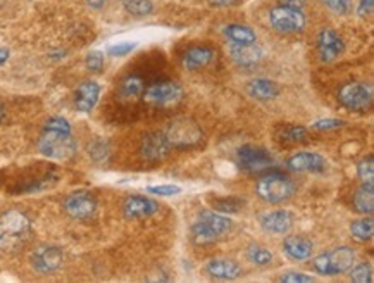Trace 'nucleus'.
Returning <instances> with one entry per match:
<instances>
[{
	"instance_id": "nucleus-1",
	"label": "nucleus",
	"mask_w": 374,
	"mask_h": 283,
	"mask_svg": "<svg viewBox=\"0 0 374 283\" xmlns=\"http://www.w3.org/2000/svg\"><path fill=\"white\" fill-rule=\"evenodd\" d=\"M38 148L45 158L54 159V161H66L72 158L76 152V142L72 139L71 125L68 119L61 116L50 118L43 126Z\"/></svg>"
},
{
	"instance_id": "nucleus-2",
	"label": "nucleus",
	"mask_w": 374,
	"mask_h": 283,
	"mask_svg": "<svg viewBox=\"0 0 374 283\" xmlns=\"http://www.w3.org/2000/svg\"><path fill=\"white\" fill-rule=\"evenodd\" d=\"M31 223L24 213L10 209L0 214V250L13 252L30 238Z\"/></svg>"
},
{
	"instance_id": "nucleus-3",
	"label": "nucleus",
	"mask_w": 374,
	"mask_h": 283,
	"mask_svg": "<svg viewBox=\"0 0 374 283\" xmlns=\"http://www.w3.org/2000/svg\"><path fill=\"white\" fill-rule=\"evenodd\" d=\"M256 192L263 201L270 202V204H281L286 199L292 197L295 192V183L288 176L271 173V175L259 178Z\"/></svg>"
},
{
	"instance_id": "nucleus-4",
	"label": "nucleus",
	"mask_w": 374,
	"mask_h": 283,
	"mask_svg": "<svg viewBox=\"0 0 374 283\" xmlns=\"http://www.w3.org/2000/svg\"><path fill=\"white\" fill-rule=\"evenodd\" d=\"M166 139H168L171 147L176 148H190L201 144L202 140V130L197 123L192 119L180 118L174 119L173 123L166 130Z\"/></svg>"
},
{
	"instance_id": "nucleus-5",
	"label": "nucleus",
	"mask_w": 374,
	"mask_h": 283,
	"mask_svg": "<svg viewBox=\"0 0 374 283\" xmlns=\"http://www.w3.org/2000/svg\"><path fill=\"white\" fill-rule=\"evenodd\" d=\"M355 261V252L350 247H338L332 252L321 254L314 259V270L326 277L341 275L352 268Z\"/></svg>"
},
{
	"instance_id": "nucleus-6",
	"label": "nucleus",
	"mask_w": 374,
	"mask_h": 283,
	"mask_svg": "<svg viewBox=\"0 0 374 283\" xmlns=\"http://www.w3.org/2000/svg\"><path fill=\"white\" fill-rule=\"evenodd\" d=\"M338 99L350 111H366L373 104V90L366 83H347L340 89Z\"/></svg>"
},
{
	"instance_id": "nucleus-7",
	"label": "nucleus",
	"mask_w": 374,
	"mask_h": 283,
	"mask_svg": "<svg viewBox=\"0 0 374 283\" xmlns=\"http://www.w3.org/2000/svg\"><path fill=\"white\" fill-rule=\"evenodd\" d=\"M270 20L272 28L281 33H297L306 26V16H304L302 9H293V7H274L270 14Z\"/></svg>"
},
{
	"instance_id": "nucleus-8",
	"label": "nucleus",
	"mask_w": 374,
	"mask_h": 283,
	"mask_svg": "<svg viewBox=\"0 0 374 283\" xmlns=\"http://www.w3.org/2000/svg\"><path fill=\"white\" fill-rule=\"evenodd\" d=\"M183 97V90L176 82H159L143 90V100L154 106H171Z\"/></svg>"
},
{
	"instance_id": "nucleus-9",
	"label": "nucleus",
	"mask_w": 374,
	"mask_h": 283,
	"mask_svg": "<svg viewBox=\"0 0 374 283\" xmlns=\"http://www.w3.org/2000/svg\"><path fill=\"white\" fill-rule=\"evenodd\" d=\"M64 209L75 220H88L97 211V201L90 192H75L64 201Z\"/></svg>"
},
{
	"instance_id": "nucleus-10",
	"label": "nucleus",
	"mask_w": 374,
	"mask_h": 283,
	"mask_svg": "<svg viewBox=\"0 0 374 283\" xmlns=\"http://www.w3.org/2000/svg\"><path fill=\"white\" fill-rule=\"evenodd\" d=\"M238 161L249 171H259L272 165V155L270 151L257 145H242L238 148Z\"/></svg>"
},
{
	"instance_id": "nucleus-11",
	"label": "nucleus",
	"mask_w": 374,
	"mask_h": 283,
	"mask_svg": "<svg viewBox=\"0 0 374 283\" xmlns=\"http://www.w3.org/2000/svg\"><path fill=\"white\" fill-rule=\"evenodd\" d=\"M31 264L38 273H54L63 264V250L56 245H42L31 256Z\"/></svg>"
},
{
	"instance_id": "nucleus-12",
	"label": "nucleus",
	"mask_w": 374,
	"mask_h": 283,
	"mask_svg": "<svg viewBox=\"0 0 374 283\" xmlns=\"http://www.w3.org/2000/svg\"><path fill=\"white\" fill-rule=\"evenodd\" d=\"M169 148L171 145L164 133H150V135L143 137L140 151L143 159H147L148 162H157L168 155Z\"/></svg>"
},
{
	"instance_id": "nucleus-13",
	"label": "nucleus",
	"mask_w": 374,
	"mask_h": 283,
	"mask_svg": "<svg viewBox=\"0 0 374 283\" xmlns=\"http://www.w3.org/2000/svg\"><path fill=\"white\" fill-rule=\"evenodd\" d=\"M290 169L299 173H321L326 169V159L318 152H299L286 161Z\"/></svg>"
},
{
	"instance_id": "nucleus-14",
	"label": "nucleus",
	"mask_w": 374,
	"mask_h": 283,
	"mask_svg": "<svg viewBox=\"0 0 374 283\" xmlns=\"http://www.w3.org/2000/svg\"><path fill=\"white\" fill-rule=\"evenodd\" d=\"M260 227L274 235L288 234L293 227V214L286 209H276L260 216Z\"/></svg>"
},
{
	"instance_id": "nucleus-15",
	"label": "nucleus",
	"mask_w": 374,
	"mask_h": 283,
	"mask_svg": "<svg viewBox=\"0 0 374 283\" xmlns=\"http://www.w3.org/2000/svg\"><path fill=\"white\" fill-rule=\"evenodd\" d=\"M345 45L343 40L340 38L338 33H335L333 30H322L318 36V52L321 61L325 63H332L336 57L343 52Z\"/></svg>"
},
{
	"instance_id": "nucleus-16",
	"label": "nucleus",
	"mask_w": 374,
	"mask_h": 283,
	"mask_svg": "<svg viewBox=\"0 0 374 283\" xmlns=\"http://www.w3.org/2000/svg\"><path fill=\"white\" fill-rule=\"evenodd\" d=\"M159 211V204L143 195H132L125 201V216L130 220H141V217L154 216Z\"/></svg>"
},
{
	"instance_id": "nucleus-17",
	"label": "nucleus",
	"mask_w": 374,
	"mask_h": 283,
	"mask_svg": "<svg viewBox=\"0 0 374 283\" xmlns=\"http://www.w3.org/2000/svg\"><path fill=\"white\" fill-rule=\"evenodd\" d=\"M100 99V85L97 82H83L75 92V106L78 111L90 112Z\"/></svg>"
},
{
	"instance_id": "nucleus-18",
	"label": "nucleus",
	"mask_w": 374,
	"mask_h": 283,
	"mask_svg": "<svg viewBox=\"0 0 374 283\" xmlns=\"http://www.w3.org/2000/svg\"><path fill=\"white\" fill-rule=\"evenodd\" d=\"M207 273L217 280H235L242 273V266L231 259H212L207 264Z\"/></svg>"
},
{
	"instance_id": "nucleus-19",
	"label": "nucleus",
	"mask_w": 374,
	"mask_h": 283,
	"mask_svg": "<svg viewBox=\"0 0 374 283\" xmlns=\"http://www.w3.org/2000/svg\"><path fill=\"white\" fill-rule=\"evenodd\" d=\"M283 249H285L286 256L292 257L295 261H306L312 256V242L306 237H299V235H292L286 237L283 242Z\"/></svg>"
},
{
	"instance_id": "nucleus-20",
	"label": "nucleus",
	"mask_w": 374,
	"mask_h": 283,
	"mask_svg": "<svg viewBox=\"0 0 374 283\" xmlns=\"http://www.w3.org/2000/svg\"><path fill=\"white\" fill-rule=\"evenodd\" d=\"M230 52L238 66L250 68L263 59V50H260L259 47H256V43H250V45H238V43H233V45L230 47Z\"/></svg>"
},
{
	"instance_id": "nucleus-21",
	"label": "nucleus",
	"mask_w": 374,
	"mask_h": 283,
	"mask_svg": "<svg viewBox=\"0 0 374 283\" xmlns=\"http://www.w3.org/2000/svg\"><path fill=\"white\" fill-rule=\"evenodd\" d=\"M247 93L257 100H271L279 95V86L266 78H256L247 85Z\"/></svg>"
},
{
	"instance_id": "nucleus-22",
	"label": "nucleus",
	"mask_w": 374,
	"mask_h": 283,
	"mask_svg": "<svg viewBox=\"0 0 374 283\" xmlns=\"http://www.w3.org/2000/svg\"><path fill=\"white\" fill-rule=\"evenodd\" d=\"M214 59V50L209 47H194V49L188 50L183 56V66L187 70L195 71L205 68L207 64L212 63Z\"/></svg>"
},
{
	"instance_id": "nucleus-23",
	"label": "nucleus",
	"mask_w": 374,
	"mask_h": 283,
	"mask_svg": "<svg viewBox=\"0 0 374 283\" xmlns=\"http://www.w3.org/2000/svg\"><path fill=\"white\" fill-rule=\"evenodd\" d=\"M198 221H202L207 228H210V230L217 235V238L230 234L231 228H233V223H231L230 217L216 211H202L201 216H198Z\"/></svg>"
},
{
	"instance_id": "nucleus-24",
	"label": "nucleus",
	"mask_w": 374,
	"mask_h": 283,
	"mask_svg": "<svg viewBox=\"0 0 374 283\" xmlns=\"http://www.w3.org/2000/svg\"><path fill=\"white\" fill-rule=\"evenodd\" d=\"M354 206L359 213L371 214L374 211V187L373 183H362L354 195Z\"/></svg>"
},
{
	"instance_id": "nucleus-25",
	"label": "nucleus",
	"mask_w": 374,
	"mask_h": 283,
	"mask_svg": "<svg viewBox=\"0 0 374 283\" xmlns=\"http://www.w3.org/2000/svg\"><path fill=\"white\" fill-rule=\"evenodd\" d=\"M224 35L233 43H238V45H250V43H256L257 40L256 31L252 28L245 26V24H230L224 30Z\"/></svg>"
},
{
	"instance_id": "nucleus-26",
	"label": "nucleus",
	"mask_w": 374,
	"mask_h": 283,
	"mask_svg": "<svg viewBox=\"0 0 374 283\" xmlns=\"http://www.w3.org/2000/svg\"><path fill=\"white\" fill-rule=\"evenodd\" d=\"M350 234L352 237L357 240L366 242L371 240L374 234V221L371 217H364V220H357L350 224Z\"/></svg>"
},
{
	"instance_id": "nucleus-27",
	"label": "nucleus",
	"mask_w": 374,
	"mask_h": 283,
	"mask_svg": "<svg viewBox=\"0 0 374 283\" xmlns=\"http://www.w3.org/2000/svg\"><path fill=\"white\" fill-rule=\"evenodd\" d=\"M247 259L250 263L257 264V266H266V264H270L272 261V252L266 247H263V245L252 244L247 249Z\"/></svg>"
},
{
	"instance_id": "nucleus-28",
	"label": "nucleus",
	"mask_w": 374,
	"mask_h": 283,
	"mask_svg": "<svg viewBox=\"0 0 374 283\" xmlns=\"http://www.w3.org/2000/svg\"><path fill=\"white\" fill-rule=\"evenodd\" d=\"M143 90H145L143 79L138 78V76H128V78L121 83V86H119V93H121L123 97H126V99L141 95Z\"/></svg>"
},
{
	"instance_id": "nucleus-29",
	"label": "nucleus",
	"mask_w": 374,
	"mask_h": 283,
	"mask_svg": "<svg viewBox=\"0 0 374 283\" xmlns=\"http://www.w3.org/2000/svg\"><path fill=\"white\" fill-rule=\"evenodd\" d=\"M192 237H194L195 244H198V245L212 244L214 240H217V235L214 234L210 228H207L202 221H197V223L192 227Z\"/></svg>"
},
{
	"instance_id": "nucleus-30",
	"label": "nucleus",
	"mask_w": 374,
	"mask_h": 283,
	"mask_svg": "<svg viewBox=\"0 0 374 283\" xmlns=\"http://www.w3.org/2000/svg\"><path fill=\"white\" fill-rule=\"evenodd\" d=\"M126 13L133 14V16H148L154 9L150 0H123Z\"/></svg>"
},
{
	"instance_id": "nucleus-31",
	"label": "nucleus",
	"mask_w": 374,
	"mask_h": 283,
	"mask_svg": "<svg viewBox=\"0 0 374 283\" xmlns=\"http://www.w3.org/2000/svg\"><path fill=\"white\" fill-rule=\"evenodd\" d=\"M279 139L285 142H292V144H297V142H306L307 130L304 128V126H286V128H283Z\"/></svg>"
},
{
	"instance_id": "nucleus-32",
	"label": "nucleus",
	"mask_w": 374,
	"mask_h": 283,
	"mask_svg": "<svg viewBox=\"0 0 374 283\" xmlns=\"http://www.w3.org/2000/svg\"><path fill=\"white\" fill-rule=\"evenodd\" d=\"M350 278L352 282L357 283H371L373 282V268L371 264H357V266L352 270L350 268Z\"/></svg>"
},
{
	"instance_id": "nucleus-33",
	"label": "nucleus",
	"mask_w": 374,
	"mask_h": 283,
	"mask_svg": "<svg viewBox=\"0 0 374 283\" xmlns=\"http://www.w3.org/2000/svg\"><path fill=\"white\" fill-rule=\"evenodd\" d=\"M373 155H368V158L362 159L357 165V175L361 178L364 183H373L374 178V165H373Z\"/></svg>"
},
{
	"instance_id": "nucleus-34",
	"label": "nucleus",
	"mask_w": 374,
	"mask_h": 283,
	"mask_svg": "<svg viewBox=\"0 0 374 283\" xmlns=\"http://www.w3.org/2000/svg\"><path fill=\"white\" fill-rule=\"evenodd\" d=\"M147 192L154 195H161V197H171V195H178L181 192V187L178 185H152L147 188Z\"/></svg>"
},
{
	"instance_id": "nucleus-35",
	"label": "nucleus",
	"mask_w": 374,
	"mask_h": 283,
	"mask_svg": "<svg viewBox=\"0 0 374 283\" xmlns=\"http://www.w3.org/2000/svg\"><path fill=\"white\" fill-rule=\"evenodd\" d=\"M86 68H88L90 71H100L104 68V54L102 52H97V50H93V52H90L88 56H86Z\"/></svg>"
},
{
	"instance_id": "nucleus-36",
	"label": "nucleus",
	"mask_w": 374,
	"mask_h": 283,
	"mask_svg": "<svg viewBox=\"0 0 374 283\" xmlns=\"http://www.w3.org/2000/svg\"><path fill=\"white\" fill-rule=\"evenodd\" d=\"M242 201H235V199H221L216 202V208L223 213H238L243 208Z\"/></svg>"
},
{
	"instance_id": "nucleus-37",
	"label": "nucleus",
	"mask_w": 374,
	"mask_h": 283,
	"mask_svg": "<svg viewBox=\"0 0 374 283\" xmlns=\"http://www.w3.org/2000/svg\"><path fill=\"white\" fill-rule=\"evenodd\" d=\"M279 282H285V283H311V282H314V278H312L311 275L299 273V271H290V273L283 275V277L279 278Z\"/></svg>"
},
{
	"instance_id": "nucleus-38",
	"label": "nucleus",
	"mask_w": 374,
	"mask_h": 283,
	"mask_svg": "<svg viewBox=\"0 0 374 283\" xmlns=\"http://www.w3.org/2000/svg\"><path fill=\"white\" fill-rule=\"evenodd\" d=\"M335 14H347L350 10V0H322Z\"/></svg>"
},
{
	"instance_id": "nucleus-39",
	"label": "nucleus",
	"mask_w": 374,
	"mask_h": 283,
	"mask_svg": "<svg viewBox=\"0 0 374 283\" xmlns=\"http://www.w3.org/2000/svg\"><path fill=\"white\" fill-rule=\"evenodd\" d=\"M343 126V121L341 119H321V121H315L314 125H312V128L314 130H336L341 128Z\"/></svg>"
},
{
	"instance_id": "nucleus-40",
	"label": "nucleus",
	"mask_w": 374,
	"mask_h": 283,
	"mask_svg": "<svg viewBox=\"0 0 374 283\" xmlns=\"http://www.w3.org/2000/svg\"><path fill=\"white\" fill-rule=\"evenodd\" d=\"M90 154H92V158L95 159V161H104V159L107 158V145H105L104 142H95V144L90 147Z\"/></svg>"
},
{
	"instance_id": "nucleus-41",
	"label": "nucleus",
	"mask_w": 374,
	"mask_h": 283,
	"mask_svg": "<svg viewBox=\"0 0 374 283\" xmlns=\"http://www.w3.org/2000/svg\"><path fill=\"white\" fill-rule=\"evenodd\" d=\"M135 47H137L135 43H118V45L109 47V54H111V56H116V57L126 56V54L132 52Z\"/></svg>"
},
{
	"instance_id": "nucleus-42",
	"label": "nucleus",
	"mask_w": 374,
	"mask_h": 283,
	"mask_svg": "<svg viewBox=\"0 0 374 283\" xmlns=\"http://www.w3.org/2000/svg\"><path fill=\"white\" fill-rule=\"evenodd\" d=\"M374 9V0H361L359 3V14L366 16V14H371Z\"/></svg>"
},
{
	"instance_id": "nucleus-43",
	"label": "nucleus",
	"mask_w": 374,
	"mask_h": 283,
	"mask_svg": "<svg viewBox=\"0 0 374 283\" xmlns=\"http://www.w3.org/2000/svg\"><path fill=\"white\" fill-rule=\"evenodd\" d=\"M279 6L293 7V9H302L304 0H279Z\"/></svg>"
},
{
	"instance_id": "nucleus-44",
	"label": "nucleus",
	"mask_w": 374,
	"mask_h": 283,
	"mask_svg": "<svg viewBox=\"0 0 374 283\" xmlns=\"http://www.w3.org/2000/svg\"><path fill=\"white\" fill-rule=\"evenodd\" d=\"M105 2H107V0H88V3L93 7V9H100Z\"/></svg>"
},
{
	"instance_id": "nucleus-45",
	"label": "nucleus",
	"mask_w": 374,
	"mask_h": 283,
	"mask_svg": "<svg viewBox=\"0 0 374 283\" xmlns=\"http://www.w3.org/2000/svg\"><path fill=\"white\" fill-rule=\"evenodd\" d=\"M9 59V50L6 49H0V64H3L6 61Z\"/></svg>"
},
{
	"instance_id": "nucleus-46",
	"label": "nucleus",
	"mask_w": 374,
	"mask_h": 283,
	"mask_svg": "<svg viewBox=\"0 0 374 283\" xmlns=\"http://www.w3.org/2000/svg\"><path fill=\"white\" fill-rule=\"evenodd\" d=\"M212 3H216V6H228V3H233L235 0H210Z\"/></svg>"
},
{
	"instance_id": "nucleus-47",
	"label": "nucleus",
	"mask_w": 374,
	"mask_h": 283,
	"mask_svg": "<svg viewBox=\"0 0 374 283\" xmlns=\"http://www.w3.org/2000/svg\"><path fill=\"white\" fill-rule=\"evenodd\" d=\"M3 119H6V107H3V104L0 102V123H2Z\"/></svg>"
}]
</instances>
